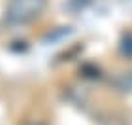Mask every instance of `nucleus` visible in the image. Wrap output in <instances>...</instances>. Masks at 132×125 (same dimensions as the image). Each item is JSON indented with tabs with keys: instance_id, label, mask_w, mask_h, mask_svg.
Instances as JSON below:
<instances>
[{
	"instance_id": "f257e3e1",
	"label": "nucleus",
	"mask_w": 132,
	"mask_h": 125,
	"mask_svg": "<svg viewBox=\"0 0 132 125\" xmlns=\"http://www.w3.org/2000/svg\"><path fill=\"white\" fill-rule=\"evenodd\" d=\"M44 8V0H10L8 17L13 23H27L34 19Z\"/></svg>"
},
{
	"instance_id": "f03ea898",
	"label": "nucleus",
	"mask_w": 132,
	"mask_h": 125,
	"mask_svg": "<svg viewBox=\"0 0 132 125\" xmlns=\"http://www.w3.org/2000/svg\"><path fill=\"white\" fill-rule=\"evenodd\" d=\"M30 125H44V123H40V121H34V123H30Z\"/></svg>"
}]
</instances>
